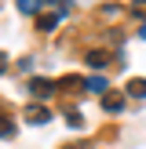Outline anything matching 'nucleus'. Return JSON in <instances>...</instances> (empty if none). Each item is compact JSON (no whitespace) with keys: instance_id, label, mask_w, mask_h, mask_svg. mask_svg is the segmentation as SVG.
I'll return each mask as SVG.
<instances>
[{"instance_id":"obj_7","label":"nucleus","mask_w":146,"mask_h":149,"mask_svg":"<svg viewBox=\"0 0 146 149\" xmlns=\"http://www.w3.org/2000/svg\"><path fill=\"white\" fill-rule=\"evenodd\" d=\"M88 65H91V69H102V65H106V55H99V51H91V55H88Z\"/></svg>"},{"instance_id":"obj_2","label":"nucleus","mask_w":146,"mask_h":149,"mask_svg":"<svg viewBox=\"0 0 146 149\" xmlns=\"http://www.w3.org/2000/svg\"><path fill=\"white\" fill-rule=\"evenodd\" d=\"M26 120L29 124H48L51 120V109L48 106H26Z\"/></svg>"},{"instance_id":"obj_5","label":"nucleus","mask_w":146,"mask_h":149,"mask_svg":"<svg viewBox=\"0 0 146 149\" xmlns=\"http://www.w3.org/2000/svg\"><path fill=\"white\" fill-rule=\"evenodd\" d=\"M84 87H88V91H95V95H102V91H106V77H88Z\"/></svg>"},{"instance_id":"obj_10","label":"nucleus","mask_w":146,"mask_h":149,"mask_svg":"<svg viewBox=\"0 0 146 149\" xmlns=\"http://www.w3.org/2000/svg\"><path fill=\"white\" fill-rule=\"evenodd\" d=\"M69 127H84V120H80L77 109H69Z\"/></svg>"},{"instance_id":"obj_11","label":"nucleus","mask_w":146,"mask_h":149,"mask_svg":"<svg viewBox=\"0 0 146 149\" xmlns=\"http://www.w3.org/2000/svg\"><path fill=\"white\" fill-rule=\"evenodd\" d=\"M4 62H7V55H4V51H0V73H4Z\"/></svg>"},{"instance_id":"obj_8","label":"nucleus","mask_w":146,"mask_h":149,"mask_svg":"<svg viewBox=\"0 0 146 149\" xmlns=\"http://www.w3.org/2000/svg\"><path fill=\"white\" fill-rule=\"evenodd\" d=\"M11 135H15V127L4 120V116H0V138H11Z\"/></svg>"},{"instance_id":"obj_13","label":"nucleus","mask_w":146,"mask_h":149,"mask_svg":"<svg viewBox=\"0 0 146 149\" xmlns=\"http://www.w3.org/2000/svg\"><path fill=\"white\" fill-rule=\"evenodd\" d=\"M77 149H88V146H77Z\"/></svg>"},{"instance_id":"obj_12","label":"nucleus","mask_w":146,"mask_h":149,"mask_svg":"<svg viewBox=\"0 0 146 149\" xmlns=\"http://www.w3.org/2000/svg\"><path fill=\"white\" fill-rule=\"evenodd\" d=\"M139 36H142V40H146V22H142V29H139Z\"/></svg>"},{"instance_id":"obj_4","label":"nucleus","mask_w":146,"mask_h":149,"mask_svg":"<svg viewBox=\"0 0 146 149\" xmlns=\"http://www.w3.org/2000/svg\"><path fill=\"white\" fill-rule=\"evenodd\" d=\"M128 95H131V98H146V80H142V77L128 80Z\"/></svg>"},{"instance_id":"obj_9","label":"nucleus","mask_w":146,"mask_h":149,"mask_svg":"<svg viewBox=\"0 0 146 149\" xmlns=\"http://www.w3.org/2000/svg\"><path fill=\"white\" fill-rule=\"evenodd\" d=\"M55 22H58V15H48V18H40V33H48Z\"/></svg>"},{"instance_id":"obj_6","label":"nucleus","mask_w":146,"mask_h":149,"mask_svg":"<svg viewBox=\"0 0 146 149\" xmlns=\"http://www.w3.org/2000/svg\"><path fill=\"white\" fill-rule=\"evenodd\" d=\"M18 11H22V15H36V11H40V0H22Z\"/></svg>"},{"instance_id":"obj_3","label":"nucleus","mask_w":146,"mask_h":149,"mask_svg":"<svg viewBox=\"0 0 146 149\" xmlns=\"http://www.w3.org/2000/svg\"><path fill=\"white\" fill-rule=\"evenodd\" d=\"M102 109L121 113V109H124V95H102Z\"/></svg>"},{"instance_id":"obj_1","label":"nucleus","mask_w":146,"mask_h":149,"mask_svg":"<svg viewBox=\"0 0 146 149\" xmlns=\"http://www.w3.org/2000/svg\"><path fill=\"white\" fill-rule=\"evenodd\" d=\"M55 80H44V77H36V80H29V95H33V98H51V95H55Z\"/></svg>"}]
</instances>
